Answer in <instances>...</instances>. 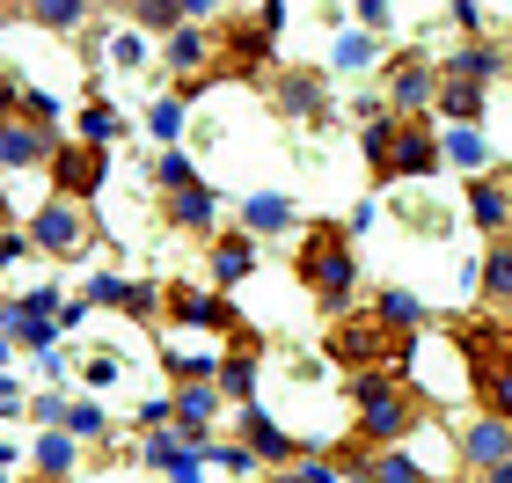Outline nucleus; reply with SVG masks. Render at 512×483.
Segmentation results:
<instances>
[{"mask_svg":"<svg viewBox=\"0 0 512 483\" xmlns=\"http://www.w3.org/2000/svg\"><path fill=\"white\" fill-rule=\"evenodd\" d=\"M300 286L322 301V315H344V301H352V279H359V257H352V227H337V220H315V227H300Z\"/></svg>","mask_w":512,"mask_h":483,"instance_id":"obj_1","label":"nucleus"},{"mask_svg":"<svg viewBox=\"0 0 512 483\" xmlns=\"http://www.w3.org/2000/svg\"><path fill=\"white\" fill-rule=\"evenodd\" d=\"M330 359L352 366V374H403V381H410L417 344H410L403 330H388L381 315H337V322H330Z\"/></svg>","mask_w":512,"mask_h":483,"instance_id":"obj_2","label":"nucleus"},{"mask_svg":"<svg viewBox=\"0 0 512 483\" xmlns=\"http://www.w3.org/2000/svg\"><path fill=\"white\" fill-rule=\"evenodd\" d=\"M352 410L366 447H395L417 432V388L403 374H352Z\"/></svg>","mask_w":512,"mask_h":483,"instance_id":"obj_3","label":"nucleus"},{"mask_svg":"<svg viewBox=\"0 0 512 483\" xmlns=\"http://www.w3.org/2000/svg\"><path fill=\"white\" fill-rule=\"evenodd\" d=\"M461 352H469V388H476L483 418L512 425V330L476 322V330H461Z\"/></svg>","mask_w":512,"mask_h":483,"instance_id":"obj_4","label":"nucleus"},{"mask_svg":"<svg viewBox=\"0 0 512 483\" xmlns=\"http://www.w3.org/2000/svg\"><path fill=\"white\" fill-rule=\"evenodd\" d=\"M103 176H110V147L66 140V147L52 154V191H59V198H74V205L96 198V191H103Z\"/></svg>","mask_w":512,"mask_h":483,"instance_id":"obj_5","label":"nucleus"},{"mask_svg":"<svg viewBox=\"0 0 512 483\" xmlns=\"http://www.w3.org/2000/svg\"><path fill=\"white\" fill-rule=\"evenodd\" d=\"M30 242L44 249V257H81V249L96 242V227H88V213H81L74 198H52V205L30 220Z\"/></svg>","mask_w":512,"mask_h":483,"instance_id":"obj_6","label":"nucleus"},{"mask_svg":"<svg viewBox=\"0 0 512 483\" xmlns=\"http://www.w3.org/2000/svg\"><path fill=\"white\" fill-rule=\"evenodd\" d=\"M388 103L403 110V118H425V110L439 103V74L425 66V52H403L388 66Z\"/></svg>","mask_w":512,"mask_h":483,"instance_id":"obj_7","label":"nucleus"},{"mask_svg":"<svg viewBox=\"0 0 512 483\" xmlns=\"http://www.w3.org/2000/svg\"><path fill=\"white\" fill-rule=\"evenodd\" d=\"M59 293L44 286V293H22V301L8 308V337L15 344H30V352H52V337H59Z\"/></svg>","mask_w":512,"mask_h":483,"instance_id":"obj_8","label":"nucleus"},{"mask_svg":"<svg viewBox=\"0 0 512 483\" xmlns=\"http://www.w3.org/2000/svg\"><path fill=\"white\" fill-rule=\"evenodd\" d=\"M161 308L176 322H191V330H242L235 301H220V293H198V286H161Z\"/></svg>","mask_w":512,"mask_h":483,"instance_id":"obj_9","label":"nucleus"},{"mask_svg":"<svg viewBox=\"0 0 512 483\" xmlns=\"http://www.w3.org/2000/svg\"><path fill=\"white\" fill-rule=\"evenodd\" d=\"M52 154H59L52 125H37V118H8L0 125V161H8V169H52Z\"/></svg>","mask_w":512,"mask_h":483,"instance_id":"obj_10","label":"nucleus"},{"mask_svg":"<svg viewBox=\"0 0 512 483\" xmlns=\"http://www.w3.org/2000/svg\"><path fill=\"white\" fill-rule=\"evenodd\" d=\"M439 132L425 118H395V176H432L439 169Z\"/></svg>","mask_w":512,"mask_h":483,"instance_id":"obj_11","label":"nucleus"},{"mask_svg":"<svg viewBox=\"0 0 512 483\" xmlns=\"http://www.w3.org/2000/svg\"><path fill=\"white\" fill-rule=\"evenodd\" d=\"M469 220L483 227V235L505 242V227H512V176H469Z\"/></svg>","mask_w":512,"mask_h":483,"instance_id":"obj_12","label":"nucleus"},{"mask_svg":"<svg viewBox=\"0 0 512 483\" xmlns=\"http://www.w3.org/2000/svg\"><path fill=\"white\" fill-rule=\"evenodd\" d=\"M256 352H264L256 330H235V352H227L220 374H213V388H220L227 403H242V410H249V396H256Z\"/></svg>","mask_w":512,"mask_h":483,"instance_id":"obj_13","label":"nucleus"},{"mask_svg":"<svg viewBox=\"0 0 512 483\" xmlns=\"http://www.w3.org/2000/svg\"><path fill=\"white\" fill-rule=\"evenodd\" d=\"M242 447L256 454V462H278V469H293V432L278 425V418H264V410H242Z\"/></svg>","mask_w":512,"mask_h":483,"instance_id":"obj_14","label":"nucleus"},{"mask_svg":"<svg viewBox=\"0 0 512 483\" xmlns=\"http://www.w3.org/2000/svg\"><path fill=\"white\" fill-rule=\"evenodd\" d=\"M461 454H469V462L491 476V469H505L512 462V425H498V418H476L469 432H461Z\"/></svg>","mask_w":512,"mask_h":483,"instance_id":"obj_15","label":"nucleus"},{"mask_svg":"<svg viewBox=\"0 0 512 483\" xmlns=\"http://www.w3.org/2000/svg\"><path fill=\"white\" fill-rule=\"evenodd\" d=\"M278 110L322 125V118H330V88H322V74H286V81H278Z\"/></svg>","mask_w":512,"mask_h":483,"instance_id":"obj_16","label":"nucleus"},{"mask_svg":"<svg viewBox=\"0 0 512 483\" xmlns=\"http://www.w3.org/2000/svg\"><path fill=\"white\" fill-rule=\"evenodd\" d=\"M476 293H483L491 308H512V235L491 242V257L476 264Z\"/></svg>","mask_w":512,"mask_h":483,"instance_id":"obj_17","label":"nucleus"},{"mask_svg":"<svg viewBox=\"0 0 512 483\" xmlns=\"http://www.w3.org/2000/svg\"><path fill=\"white\" fill-rule=\"evenodd\" d=\"M249 271H256V242L242 235V227L235 235H213V279L235 286V279H249Z\"/></svg>","mask_w":512,"mask_h":483,"instance_id":"obj_18","label":"nucleus"},{"mask_svg":"<svg viewBox=\"0 0 512 483\" xmlns=\"http://www.w3.org/2000/svg\"><path fill=\"white\" fill-rule=\"evenodd\" d=\"M213 191H205V183H183V191H169V220L176 227H191V235H213Z\"/></svg>","mask_w":512,"mask_h":483,"instance_id":"obj_19","label":"nucleus"},{"mask_svg":"<svg viewBox=\"0 0 512 483\" xmlns=\"http://www.w3.org/2000/svg\"><path fill=\"white\" fill-rule=\"evenodd\" d=\"M286 227H293V205L278 198V191L242 198V235H286Z\"/></svg>","mask_w":512,"mask_h":483,"instance_id":"obj_20","label":"nucleus"},{"mask_svg":"<svg viewBox=\"0 0 512 483\" xmlns=\"http://www.w3.org/2000/svg\"><path fill=\"white\" fill-rule=\"evenodd\" d=\"M439 154H447L454 169H469V176H483V161H491V140H483L476 125H447V132H439Z\"/></svg>","mask_w":512,"mask_h":483,"instance_id":"obj_21","label":"nucleus"},{"mask_svg":"<svg viewBox=\"0 0 512 483\" xmlns=\"http://www.w3.org/2000/svg\"><path fill=\"white\" fill-rule=\"evenodd\" d=\"M447 74H461V81H476V88H491V81L505 74V52H498V44H461V52L447 59Z\"/></svg>","mask_w":512,"mask_h":483,"instance_id":"obj_22","label":"nucleus"},{"mask_svg":"<svg viewBox=\"0 0 512 483\" xmlns=\"http://www.w3.org/2000/svg\"><path fill=\"white\" fill-rule=\"evenodd\" d=\"M439 110H447L454 125H483V88L461 81V74H439Z\"/></svg>","mask_w":512,"mask_h":483,"instance_id":"obj_23","label":"nucleus"},{"mask_svg":"<svg viewBox=\"0 0 512 483\" xmlns=\"http://www.w3.org/2000/svg\"><path fill=\"white\" fill-rule=\"evenodd\" d=\"M374 315L388 322V330H403V337H417V330H425V315H432V308H425V301H417V293H403V286H388Z\"/></svg>","mask_w":512,"mask_h":483,"instance_id":"obj_24","label":"nucleus"},{"mask_svg":"<svg viewBox=\"0 0 512 483\" xmlns=\"http://www.w3.org/2000/svg\"><path fill=\"white\" fill-rule=\"evenodd\" d=\"M359 483H432L425 469H417V454H403V447H381L374 462H366V476Z\"/></svg>","mask_w":512,"mask_h":483,"instance_id":"obj_25","label":"nucleus"},{"mask_svg":"<svg viewBox=\"0 0 512 483\" xmlns=\"http://www.w3.org/2000/svg\"><path fill=\"white\" fill-rule=\"evenodd\" d=\"M37 469L52 476V483L74 476V432H44V440H37Z\"/></svg>","mask_w":512,"mask_h":483,"instance_id":"obj_26","label":"nucleus"},{"mask_svg":"<svg viewBox=\"0 0 512 483\" xmlns=\"http://www.w3.org/2000/svg\"><path fill=\"white\" fill-rule=\"evenodd\" d=\"M22 15H30V22H44V30H74V22H81L88 8H81V0H30Z\"/></svg>","mask_w":512,"mask_h":483,"instance_id":"obj_27","label":"nucleus"},{"mask_svg":"<svg viewBox=\"0 0 512 483\" xmlns=\"http://www.w3.org/2000/svg\"><path fill=\"white\" fill-rule=\"evenodd\" d=\"M81 140H88V147H110V140H118V110H110V103H88V110H81Z\"/></svg>","mask_w":512,"mask_h":483,"instance_id":"obj_28","label":"nucleus"},{"mask_svg":"<svg viewBox=\"0 0 512 483\" xmlns=\"http://www.w3.org/2000/svg\"><path fill=\"white\" fill-rule=\"evenodd\" d=\"M154 183H161V191H183V183H198V169H191V154H176V147H169V154L154 161Z\"/></svg>","mask_w":512,"mask_h":483,"instance_id":"obj_29","label":"nucleus"},{"mask_svg":"<svg viewBox=\"0 0 512 483\" xmlns=\"http://www.w3.org/2000/svg\"><path fill=\"white\" fill-rule=\"evenodd\" d=\"M88 301L96 308H125V279L118 271H96V279H88Z\"/></svg>","mask_w":512,"mask_h":483,"instance_id":"obj_30","label":"nucleus"},{"mask_svg":"<svg viewBox=\"0 0 512 483\" xmlns=\"http://www.w3.org/2000/svg\"><path fill=\"white\" fill-rule=\"evenodd\" d=\"M183 454H191V447H183L176 432H154V440H147V462H154V469H176Z\"/></svg>","mask_w":512,"mask_h":483,"instance_id":"obj_31","label":"nucleus"},{"mask_svg":"<svg viewBox=\"0 0 512 483\" xmlns=\"http://www.w3.org/2000/svg\"><path fill=\"white\" fill-rule=\"evenodd\" d=\"M366 59H374V37H366V30H344V37H337V66H366Z\"/></svg>","mask_w":512,"mask_h":483,"instance_id":"obj_32","label":"nucleus"},{"mask_svg":"<svg viewBox=\"0 0 512 483\" xmlns=\"http://www.w3.org/2000/svg\"><path fill=\"white\" fill-rule=\"evenodd\" d=\"M154 308H161V286H125V315L132 322H154Z\"/></svg>","mask_w":512,"mask_h":483,"instance_id":"obj_33","label":"nucleus"},{"mask_svg":"<svg viewBox=\"0 0 512 483\" xmlns=\"http://www.w3.org/2000/svg\"><path fill=\"white\" fill-rule=\"evenodd\" d=\"M66 432H74V440H96V432H103V410H96V403H74V410H66Z\"/></svg>","mask_w":512,"mask_h":483,"instance_id":"obj_34","label":"nucleus"},{"mask_svg":"<svg viewBox=\"0 0 512 483\" xmlns=\"http://www.w3.org/2000/svg\"><path fill=\"white\" fill-rule=\"evenodd\" d=\"M81 381H88V388H110V381H118V352H88Z\"/></svg>","mask_w":512,"mask_h":483,"instance_id":"obj_35","label":"nucleus"},{"mask_svg":"<svg viewBox=\"0 0 512 483\" xmlns=\"http://www.w3.org/2000/svg\"><path fill=\"white\" fill-rule=\"evenodd\" d=\"M147 125H154V140H176V132H183V103H176V96H169V103H154V118H147Z\"/></svg>","mask_w":512,"mask_h":483,"instance_id":"obj_36","label":"nucleus"},{"mask_svg":"<svg viewBox=\"0 0 512 483\" xmlns=\"http://www.w3.org/2000/svg\"><path fill=\"white\" fill-rule=\"evenodd\" d=\"M205 462H220V469L249 476V469H256V454H249V447H205Z\"/></svg>","mask_w":512,"mask_h":483,"instance_id":"obj_37","label":"nucleus"},{"mask_svg":"<svg viewBox=\"0 0 512 483\" xmlns=\"http://www.w3.org/2000/svg\"><path fill=\"white\" fill-rule=\"evenodd\" d=\"M66 410H74L66 396H37V425H66Z\"/></svg>","mask_w":512,"mask_h":483,"instance_id":"obj_38","label":"nucleus"},{"mask_svg":"<svg viewBox=\"0 0 512 483\" xmlns=\"http://www.w3.org/2000/svg\"><path fill=\"white\" fill-rule=\"evenodd\" d=\"M30 249H37V242H30V235H15V227H8V235H0V257H8V264H22V257H30Z\"/></svg>","mask_w":512,"mask_h":483,"instance_id":"obj_39","label":"nucleus"},{"mask_svg":"<svg viewBox=\"0 0 512 483\" xmlns=\"http://www.w3.org/2000/svg\"><path fill=\"white\" fill-rule=\"evenodd\" d=\"M169 476H176V483H205V454H183V462H176Z\"/></svg>","mask_w":512,"mask_h":483,"instance_id":"obj_40","label":"nucleus"},{"mask_svg":"<svg viewBox=\"0 0 512 483\" xmlns=\"http://www.w3.org/2000/svg\"><path fill=\"white\" fill-rule=\"evenodd\" d=\"M110 59H118V66H139V37H110Z\"/></svg>","mask_w":512,"mask_h":483,"instance_id":"obj_41","label":"nucleus"},{"mask_svg":"<svg viewBox=\"0 0 512 483\" xmlns=\"http://www.w3.org/2000/svg\"><path fill=\"white\" fill-rule=\"evenodd\" d=\"M0 410H8V418H15V410H22V396H15V388H8V374H0Z\"/></svg>","mask_w":512,"mask_h":483,"instance_id":"obj_42","label":"nucleus"},{"mask_svg":"<svg viewBox=\"0 0 512 483\" xmlns=\"http://www.w3.org/2000/svg\"><path fill=\"white\" fill-rule=\"evenodd\" d=\"M483 483H512V462H505V469H491V476H483Z\"/></svg>","mask_w":512,"mask_h":483,"instance_id":"obj_43","label":"nucleus"},{"mask_svg":"<svg viewBox=\"0 0 512 483\" xmlns=\"http://www.w3.org/2000/svg\"><path fill=\"white\" fill-rule=\"evenodd\" d=\"M37 483H52V476H37Z\"/></svg>","mask_w":512,"mask_h":483,"instance_id":"obj_44","label":"nucleus"}]
</instances>
